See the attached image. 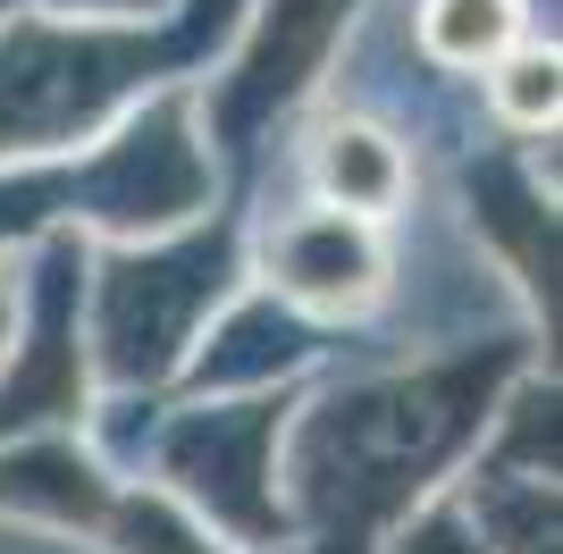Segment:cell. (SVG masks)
<instances>
[{
	"label": "cell",
	"mask_w": 563,
	"mask_h": 554,
	"mask_svg": "<svg viewBox=\"0 0 563 554\" xmlns=\"http://www.w3.org/2000/svg\"><path fill=\"white\" fill-rule=\"evenodd\" d=\"M521 369H539L530 336H496V345L446 353L421 369H378L345 378L311 412L286 420L278 445V496L286 530L303 554H378L387 538L446 496L471 445L488 437L496 403Z\"/></svg>",
	"instance_id": "6da1fadb"
},
{
	"label": "cell",
	"mask_w": 563,
	"mask_h": 554,
	"mask_svg": "<svg viewBox=\"0 0 563 554\" xmlns=\"http://www.w3.org/2000/svg\"><path fill=\"white\" fill-rule=\"evenodd\" d=\"M244 0H177L161 18H9L0 25V160H68L118 118L177 92L228 51Z\"/></svg>",
	"instance_id": "7a4b0ae2"
},
{
	"label": "cell",
	"mask_w": 563,
	"mask_h": 554,
	"mask_svg": "<svg viewBox=\"0 0 563 554\" xmlns=\"http://www.w3.org/2000/svg\"><path fill=\"white\" fill-rule=\"evenodd\" d=\"M211 193L219 168L194 135V92L177 85L68 160H25L18 177H0V244H34V235L152 244V235H177L202 210H219Z\"/></svg>",
	"instance_id": "3957f363"
},
{
	"label": "cell",
	"mask_w": 563,
	"mask_h": 554,
	"mask_svg": "<svg viewBox=\"0 0 563 554\" xmlns=\"http://www.w3.org/2000/svg\"><path fill=\"white\" fill-rule=\"evenodd\" d=\"M244 286V219L202 210L152 244H85V362L110 395H168Z\"/></svg>",
	"instance_id": "277c9868"
},
{
	"label": "cell",
	"mask_w": 563,
	"mask_h": 554,
	"mask_svg": "<svg viewBox=\"0 0 563 554\" xmlns=\"http://www.w3.org/2000/svg\"><path fill=\"white\" fill-rule=\"evenodd\" d=\"M303 412V387H261V395H211V403H177L152 437L161 496L186 512L194 530H211L228 554L253 546H295L278 496V445L286 420Z\"/></svg>",
	"instance_id": "5b68a950"
},
{
	"label": "cell",
	"mask_w": 563,
	"mask_h": 554,
	"mask_svg": "<svg viewBox=\"0 0 563 554\" xmlns=\"http://www.w3.org/2000/svg\"><path fill=\"white\" fill-rule=\"evenodd\" d=\"M353 18H362V0H244L228 59L202 68V85H194V135L211 152V168H253L269 152V135L329 76Z\"/></svg>",
	"instance_id": "8992f818"
},
{
	"label": "cell",
	"mask_w": 563,
	"mask_h": 554,
	"mask_svg": "<svg viewBox=\"0 0 563 554\" xmlns=\"http://www.w3.org/2000/svg\"><path fill=\"white\" fill-rule=\"evenodd\" d=\"M25 277V336L0 362V445L59 437L93 420V362H85V235H34Z\"/></svg>",
	"instance_id": "52a82bcc"
},
{
	"label": "cell",
	"mask_w": 563,
	"mask_h": 554,
	"mask_svg": "<svg viewBox=\"0 0 563 554\" xmlns=\"http://www.w3.org/2000/svg\"><path fill=\"white\" fill-rule=\"evenodd\" d=\"M261 286L278 311H295L303 328H336V320H371L396 295V253L387 228L371 219H336V210H295L261 235Z\"/></svg>",
	"instance_id": "ba28073f"
},
{
	"label": "cell",
	"mask_w": 563,
	"mask_h": 554,
	"mask_svg": "<svg viewBox=\"0 0 563 554\" xmlns=\"http://www.w3.org/2000/svg\"><path fill=\"white\" fill-rule=\"evenodd\" d=\"M463 202H471V228L514 261L521 295L547 328V362H555V193L521 152H488V160L463 168Z\"/></svg>",
	"instance_id": "9c48e42d"
},
{
	"label": "cell",
	"mask_w": 563,
	"mask_h": 554,
	"mask_svg": "<svg viewBox=\"0 0 563 554\" xmlns=\"http://www.w3.org/2000/svg\"><path fill=\"white\" fill-rule=\"evenodd\" d=\"M303 185H311V210H336V219H396L404 193H412V152H404L378 118H320L303 143Z\"/></svg>",
	"instance_id": "30bf717a"
},
{
	"label": "cell",
	"mask_w": 563,
	"mask_h": 554,
	"mask_svg": "<svg viewBox=\"0 0 563 554\" xmlns=\"http://www.w3.org/2000/svg\"><path fill=\"white\" fill-rule=\"evenodd\" d=\"M421 59L446 76H488L496 59H514L530 43V0H421Z\"/></svg>",
	"instance_id": "8fae6325"
},
{
	"label": "cell",
	"mask_w": 563,
	"mask_h": 554,
	"mask_svg": "<svg viewBox=\"0 0 563 554\" xmlns=\"http://www.w3.org/2000/svg\"><path fill=\"white\" fill-rule=\"evenodd\" d=\"M555 43H521L514 59L488 68V101L514 135H555Z\"/></svg>",
	"instance_id": "7c38bea8"
},
{
	"label": "cell",
	"mask_w": 563,
	"mask_h": 554,
	"mask_svg": "<svg viewBox=\"0 0 563 554\" xmlns=\"http://www.w3.org/2000/svg\"><path fill=\"white\" fill-rule=\"evenodd\" d=\"M378 554H488V546H479V530L463 521V505H454V496H429V505L412 512V521H404Z\"/></svg>",
	"instance_id": "4fadbf2b"
},
{
	"label": "cell",
	"mask_w": 563,
	"mask_h": 554,
	"mask_svg": "<svg viewBox=\"0 0 563 554\" xmlns=\"http://www.w3.org/2000/svg\"><path fill=\"white\" fill-rule=\"evenodd\" d=\"M18 9V0H0ZM51 9H110V18H161V0H51Z\"/></svg>",
	"instance_id": "5bb4252c"
}]
</instances>
